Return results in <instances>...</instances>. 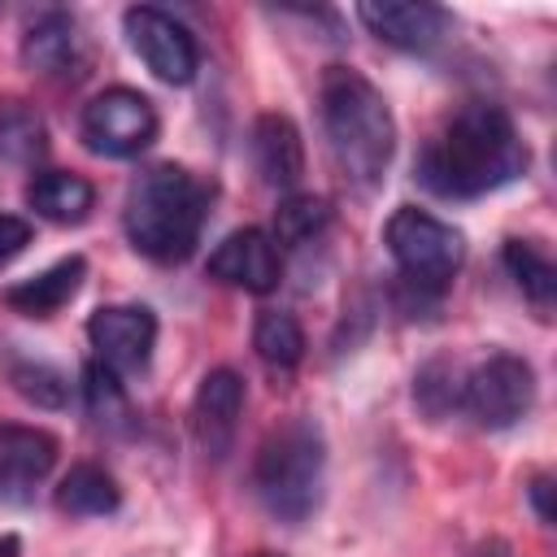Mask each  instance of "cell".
<instances>
[{
  "label": "cell",
  "instance_id": "obj_1",
  "mask_svg": "<svg viewBox=\"0 0 557 557\" xmlns=\"http://www.w3.org/2000/svg\"><path fill=\"white\" fill-rule=\"evenodd\" d=\"M531 152L500 104L470 100L461 104L440 135L422 148L413 174L440 200H479L513 178H522Z\"/></svg>",
  "mask_w": 557,
  "mask_h": 557
},
{
  "label": "cell",
  "instance_id": "obj_2",
  "mask_svg": "<svg viewBox=\"0 0 557 557\" xmlns=\"http://www.w3.org/2000/svg\"><path fill=\"white\" fill-rule=\"evenodd\" d=\"M318 113L326 144L357 187L383 183L392 152H396V117L383 91L352 65H326L318 83Z\"/></svg>",
  "mask_w": 557,
  "mask_h": 557
},
{
  "label": "cell",
  "instance_id": "obj_3",
  "mask_svg": "<svg viewBox=\"0 0 557 557\" xmlns=\"http://www.w3.org/2000/svg\"><path fill=\"white\" fill-rule=\"evenodd\" d=\"M205 213H209V187L191 170L161 161L135 174V183L126 187L122 226L135 252H144L157 265H178L191 257Z\"/></svg>",
  "mask_w": 557,
  "mask_h": 557
},
{
  "label": "cell",
  "instance_id": "obj_4",
  "mask_svg": "<svg viewBox=\"0 0 557 557\" xmlns=\"http://www.w3.org/2000/svg\"><path fill=\"white\" fill-rule=\"evenodd\" d=\"M326 483V440L313 418H292L274 426L252 461V492L261 509L287 527L305 522L322 505Z\"/></svg>",
  "mask_w": 557,
  "mask_h": 557
},
{
  "label": "cell",
  "instance_id": "obj_5",
  "mask_svg": "<svg viewBox=\"0 0 557 557\" xmlns=\"http://www.w3.org/2000/svg\"><path fill=\"white\" fill-rule=\"evenodd\" d=\"M383 244L396 261V270L422 287V292H440L448 287V278L461 270L466 261V235L457 226H448L444 218L418 209V205H400L387 226H383Z\"/></svg>",
  "mask_w": 557,
  "mask_h": 557
},
{
  "label": "cell",
  "instance_id": "obj_6",
  "mask_svg": "<svg viewBox=\"0 0 557 557\" xmlns=\"http://www.w3.org/2000/svg\"><path fill=\"white\" fill-rule=\"evenodd\" d=\"M531 405H535V370L518 352H487L461 374L457 409H466L487 431H505L522 422Z\"/></svg>",
  "mask_w": 557,
  "mask_h": 557
},
{
  "label": "cell",
  "instance_id": "obj_7",
  "mask_svg": "<svg viewBox=\"0 0 557 557\" xmlns=\"http://www.w3.org/2000/svg\"><path fill=\"white\" fill-rule=\"evenodd\" d=\"M161 122H157V109L144 91L135 87H109L100 96H91L83 104V117H78V135L83 144L96 152V157H113V161H126V157H139L152 139H157Z\"/></svg>",
  "mask_w": 557,
  "mask_h": 557
},
{
  "label": "cell",
  "instance_id": "obj_8",
  "mask_svg": "<svg viewBox=\"0 0 557 557\" xmlns=\"http://www.w3.org/2000/svg\"><path fill=\"white\" fill-rule=\"evenodd\" d=\"M122 30H126V44L135 48V57L170 87H187L200 70V48H196V35L165 9L157 4H135L122 13Z\"/></svg>",
  "mask_w": 557,
  "mask_h": 557
},
{
  "label": "cell",
  "instance_id": "obj_9",
  "mask_svg": "<svg viewBox=\"0 0 557 557\" xmlns=\"http://www.w3.org/2000/svg\"><path fill=\"white\" fill-rule=\"evenodd\" d=\"M87 339L100 366L113 374H139L157 348V313L148 305H100L87 318Z\"/></svg>",
  "mask_w": 557,
  "mask_h": 557
},
{
  "label": "cell",
  "instance_id": "obj_10",
  "mask_svg": "<svg viewBox=\"0 0 557 557\" xmlns=\"http://www.w3.org/2000/svg\"><path fill=\"white\" fill-rule=\"evenodd\" d=\"M357 17L374 39L405 52H431L453 35V13L426 0H366Z\"/></svg>",
  "mask_w": 557,
  "mask_h": 557
},
{
  "label": "cell",
  "instance_id": "obj_11",
  "mask_svg": "<svg viewBox=\"0 0 557 557\" xmlns=\"http://www.w3.org/2000/svg\"><path fill=\"white\" fill-rule=\"evenodd\" d=\"M239 413H244V379L226 366L209 370L191 400V435L205 461H226V453L235 448Z\"/></svg>",
  "mask_w": 557,
  "mask_h": 557
},
{
  "label": "cell",
  "instance_id": "obj_12",
  "mask_svg": "<svg viewBox=\"0 0 557 557\" xmlns=\"http://www.w3.org/2000/svg\"><path fill=\"white\" fill-rule=\"evenodd\" d=\"M57 466V440L44 426L0 422V500L26 505Z\"/></svg>",
  "mask_w": 557,
  "mask_h": 557
},
{
  "label": "cell",
  "instance_id": "obj_13",
  "mask_svg": "<svg viewBox=\"0 0 557 557\" xmlns=\"http://www.w3.org/2000/svg\"><path fill=\"white\" fill-rule=\"evenodd\" d=\"M209 278L218 283H231V287H244L252 296H265L278 287V248L265 231L257 226H239L231 231L205 261Z\"/></svg>",
  "mask_w": 557,
  "mask_h": 557
},
{
  "label": "cell",
  "instance_id": "obj_14",
  "mask_svg": "<svg viewBox=\"0 0 557 557\" xmlns=\"http://www.w3.org/2000/svg\"><path fill=\"white\" fill-rule=\"evenodd\" d=\"M252 165L261 174L265 187L274 191H292L305 174V144H300V131L287 113H261L252 122Z\"/></svg>",
  "mask_w": 557,
  "mask_h": 557
},
{
  "label": "cell",
  "instance_id": "obj_15",
  "mask_svg": "<svg viewBox=\"0 0 557 557\" xmlns=\"http://www.w3.org/2000/svg\"><path fill=\"white\" fill-rule=\"evenodd\" d=\"M83 278H87V261H83V257H61V261L48 265L44 274H35V278L9 287V292H4V305H9L13 313H22V318H48V313H57L61 305H70V300L78 296Z\"/></svg>",
  "mask_w": 557,
  "mask_h": 557
},
{
  "label": "cell",
  "instance_id": "obj_16",
  "mask_svg": "<svg viewBox=\"0 0 557 557\" xmlns=\"http://www.w3.org/2000/svg\"><path fill=\"white\" fill-rule=\"evenodd\" d=\"M74 57H78V26H74L70 13L48 9V13H39L26 26V35H22V61H26V70L52 78V74H65L74 65Z\"/></svg>",
  "mask_w": 557,
  "mask_h": 557
},
{
  "label": "cell",
  "instance_id": "obj_17",
  "mask_svg": "<svg viewBox=\"0 0 557 557\" xmlns=\"http://www.w3.org/2000/svg\"><path fill=\"white\" fill-rule=\"evenodd\" d=\"M26 205L44 218V222H57V226H74L91 213L96 205V191L83 174H65V170H48L39 178H30L26 187Z\"/></svg>",
  "mask_w": 557,
  "mask_h": 557
},
{
  "label": "cell",
  "instance_id": "obj_18",
  "mask_svg": "<svg viewBox=\"0 0 557 557\" xmlns=\"http://www.w3.org/2000/svg\"><path fill=\"white\" fill-rule=\"evenodd\" d=\"M117 505H122V487L113 483L109 470H100L91 461L70 466V474L57 487V509L70 513V518H104Z\"/></svg>",
  "mask_w": 557,
  "mask_h": 557
},
{
  "label": "cell",
  "instance_id": "obj_19",
  "mask_svg": "<svg viewBox=\"0 0 557 557\" xmlns=\"http://www.w3.org/2000/svg\"><path fill=\"white\" fill-rule=\"evenodd\" d=\"M48 152V126L35 104L4 96L0 100V161L9 165H35Z\"/></svg>",
  "mask_w": 557,
  "mask_h": 557
},
{
  "label": "cell",
  "instance_id": "obj_20",
  "mask_svg": "<svg viewBox=\"0 0 557 557\" xmlns=\"http://www.w3.org/2000/svg\"><path fill=\"white\" fill-rule=\"evenodd\" d=\"M500 261H505L509 278L518 283V292H522L540 313H548L553 300H557V265L548 261V252H544L540 244H531V239H505Z\"/></svg>",
  "mask_w": 557,
  "mask_h": 557
},
{
  "label": "cell",
  "instance_id": "obj_21",
  "mask_svg": "<svg viewBox=\"0 0 557 557\" xmlns=\"http://www.w3.org/2000/svg\"><path fill=\"white\" fill-rule=\"evenodd\" d=\"M252 348L274 370H296L305 357V331L287 309H261L252 326Z\"/></svg>",
  "mask_w": 557,
  "mask_h": 557
},
{
  "label": "cell",
  "instance_id": "obj_22",
  "mask_svg": "<svg viewBox=\"0 0 557 557\" xmlns=\"http://www.w3.org/2000/svg\"><path fill=\"white\" fill-rule=\"evenodd\" d=\"M83 400H87V418L100 431H131V396L109 366L91 361L83 370Z\"/></svg>",
  "mask_w": 557,
  "mask_h": 557
},
{
  "label": "cell",
  "instance_id": "obj_23",
  "mask_svg": "<svg viewBox=\"0 0 557 557\" xmlns=\"http://www.w3.org/2000/svg\"><path fill=\"white\" fill-rule=\"evenodd\" d=\"M326 226H331V205L322 196L296 191V196L278 200V209H274V244H283V248H305Z\"/></svg>",
  "mask_w": 557,
  "mask_h": 557
},
{
  "label": "cell",
  "instance_id": "obj_24",
  "mask_svg": "<svg viewBox=\"0 0 557 557\" xmlns=\"http://www.w3.org/2000/svg\"><path fill=\"white\" fill-rule=\"evenodd\" d=\"M9 383L22 400H30L35 409H61L70 400V383L57 366L48 361H13L9 366Z\"/></svg>",
  "mask_w": 557,
  "mask_h": 557
},
{
  "label": "cell",
  "instance_id": "obj_25",
  "mask_svg": "<svg viewBox=\"0 0 557 557\" xmlns=\"http://www.w3.org/2000/svg\"><path fill=\"white\" fill-rule=\"evenodd\" d=\"M457 387H461V374H457L448 361H426V366L413 374V400H418L431 418L457 409Z\"/></svg>",
  "mask_w": 557,
  "mask_h": 557
},
{
  "label": "cell",
  "instance_id": "obj_26",
  "mask_svg": "<svg viewBox=\"0 0 557 557\" xmlns=\"http://www.w3.org/2000/svg\"><path fill=\"white\" fill-rule=\"evenodd\" d=\"M30 244V222L26 218H13V213H0V270Z\"/></svg>",
  "mask_w": 557,
  "mask_h": 557
},
{
  "label": "cell",
  "instance_id": "obj_27",
  "mask_svg": "<svg viewBox=\"0 0 557 557\" xmlns=\"http://www.w3.org/2000/svg\"><path fill=\"white\" fill-rule=\"evenodd\" d=\"M531 505H535V513H540V522H553V479L548 474H540V479H531Z\"/></svg>",
  "mask_w": 557,
  "mask_h": 557
},
{
  "label": "cell",
  "instance_id": "obj_28",
  "mask_svg": "<svg viewBox=\"0 0 557 557\" xmlns=\"http://www.w3.org/2000/svg\"><path fill=\"white\" fill-rule=\"evenodd\" d=\"M470 557H513V548L505 540H483V544L470 548Z\"/></svg>",
  "mask_w": 557,
  "mask_h": 557
},
{
  "label": "cell",
  "instance_id": "obj_29",
  "mask_svg": "<svg viewBox=\"0 0 557 557\" xmlns=\"http://www.w3.org/2000/svg\"><path fill=\"white\" fill-rule=\"evenodd\" d=\"M0 557H17V540L13 535H0Z\"/></svg>",
  "mask_w": 557,
  "mask_h": 557
},
{
  "label": "cell",
  "instance_id": "obj_30",
  "mask_svg": "<svg viewBox=\"0 0 557 557\" xmlns=\"http://www.w3.org/2000/svg\"><path fill=\"white\" fill-rule=\"evenodd\" d=\"M252 557H278V553H252Z\"/></svg>",
  "mask_w": 557,
  "mask_h": 557
}]
</instances>
